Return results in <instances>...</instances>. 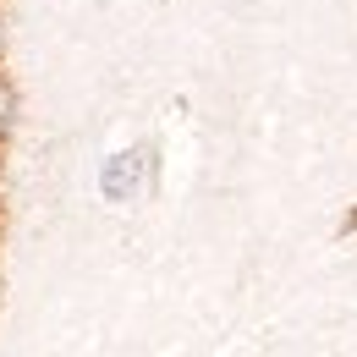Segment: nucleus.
<instances>
[{
    "label": "nucleus",
    "mask_w": 357,
    "mask_h": 357,
    "mask_svg": "<svg viewBox=\"0 0 357 357\" xmlns=\"http://www.w3.org/2000/svg\"><path fill=\"white\" fill-rule=\"evenodd\" d=\"M0 61H6V22H0Z\"/></svg>",
    "instance_id": "1"
}]
</instances>
